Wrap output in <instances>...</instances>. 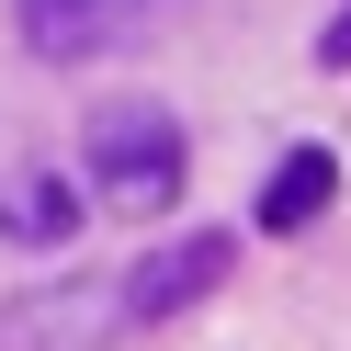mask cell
Instances as JSON below:
<instances>
[{
  "instance_id": "8992f818",
  "label": "cell",
  "mask_w": 351,
  "mask_h": 351,
  "mask_svg": "<svg viewBox=\"0 0 351 351\" xmlns=\"http://www.w3.org/2000/svg\"><path fill=\"white\" fill-rule=\"evenodd\" d=\"M317 69H351V0H340V12L317 23Z\"/></svg>"
},
{
  "instance_id": "277c9868",
  "label": "cell",
  "mask_w": 351,
  "mask_h": 351,
  "mask_svg": "<svg viewBox=\"0 0 351 351\" xmlns=\"http://www.w3.org/2000/svg\"><path fill=\"white\" fill-rule=\"evenodd\" d=\"M328 204H340V159H328V147H283L272 182H261V227L295 238V227H317Z\"/></svg>"
},
{
  "instance_id": "7a4b0ae2",
  "label": "cell",
  "mask_w": 351,
  "mask_h": 351,
  "mask_svg": "<svg viewBox=\"0 0 351 351\" xmlns=\"http://www.w3.org/2000/svg\"><path fill=\"white\" fill-rule=\"evenodd\" d=\"M193 0H12V34L23 57L46 69H80V57H114V46H147L159 23H182Z\"/></svg>"
},
{
  "instance_id": "5b68a950",
  "label": "cell",
  "mask_w": 351,
  "mask_h": 351,
  "mask_svg": "<svg viewBox=\"0 0 351 351\" xmlns=\"http://www.w3.org/2000/svg\"><path fill=\"white\" fill-rule=\"evenodd\" d=\"M80 215H91V204H80L57 170H23V182L0 193V238H12V250H69Z\"/></svg>"
},
{
  "instance_id": "3957f363",
  "label": "cell",
  "mask_w": 351,
  "mask_h": 351,
  "mask_svg": "<svg viewBox=\"0 0 351 351\" xmlns=\"http://www.w3.org/2000/svg\"><path fill=\"white\" fill-rule=\"evenodd\" d=\"M227 272H238V238H227V227H193V238H170V250H147V261L114 272V317H125V328L182 317V306H204Z\"/></svg>"
},
{
  "instance_id": "6da1fadb",
  "label": "cell",
  "mask_w": 351,
  "mask_h": 351,
  "mask_svg": "<svg viewBox=\"0 0 351 351\" xmlns=\"http://www.w3.org/2000/svg\"><path fill=\"white\" fill-rule=\"evenodd\" d=\"M182 182H193V147L159 102H102L91 114V193L102 204L159 215V204H182Z\"/></svg>"
}]
</instances>
